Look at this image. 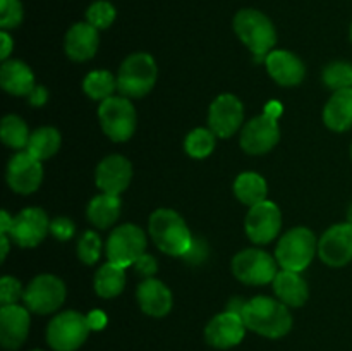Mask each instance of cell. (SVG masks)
<instances>
[{
	"label": "cell",
	"instance_id": "obj_40",
	"mask_svg": "<svg viewBox=\"0 0 352 351\" xmlns=\"http://www.w3.org/2000/svg\"><path fill=\"white\" fill-rule=\"evenodd\" d=\"M206 253H208L206 244L199 240H192L191 246H189V250L186 251V255L182 258H184L186 262H189V264H199V262L205 260Z\"/></svg>",
	"mask_w": 352,
	"mask_h": 351
},
{
	"label": "cell",
	"instance_id": "obj_36",
	"mask_svg": "<svg viewBox=\"0 0 352 351\" xmlns=\"http://www.w3.org/2000/svg\"><path fill=\"white\" fill-rule=\"evenodd\" d=\"M23 3L21 0H0V28L3 31L14 30L23 23Z\"/></svg>",
	"mask_w": 352,
	"mask_h": 351
},
{
	"label": "cell",
	"instance_id": "obj_44",
	"mask_svg": "<svg viewBox=\"0 0 352 351\" xmlns=\"http://www.w3.org/2000/svg\"><path fill=\"white\" fill-rule=\"evenodd\" d=\"M246 305H248V301L244 298H232L229 301V306H227V310L243 317V312H244V308H246Z\"/></svg>",
	"mask_w": 352,
	"mask_h": 351
},
{
	"label": "cell",
	"instance_id": "obj_30",
	"mask_svg": "<svg viewBox=\"0 0 352 351\" xmlns=\"http://www.w3.org/2000/svg\"><path fill=\"white\" fill-rule=\"evenodd\" d=\"M82 89L93 100H107L117 89V78L109 71H91L82 81Z\"/></svg>",
	"mask_w": 352,
	"mask_h": 351
},
{
	"label": "cell",
	"instance_id": "obj_1",
	"mask_svg": "<svg viewBox=\"0 0 352 351\" xmlns=\"http://www.w3.org/2000/svg\"><path fill=\"white\" fill-rule=\"evenodd\" d=\"M246 327L268 339H278L292 329V315L280 299L256 296L250 299L243 312Z\"/></svg>",
	"mask_w": 352,
	"mask_h": 351
},
{
	"label": "cell",
	"instance_id": "obj_12",
	"mask_svg": "<svg viewBox=\"0 0 352 351\" xmlns=\"http://www.w3.org/2000/svg\"><path fill=\"white\" fill-rule=\"evenodd\" d=\"M43 181V167L41 160L28 150L17 151L7 165V182L19 195H31L40 188Z\"/></svg>",
	"mask_w": 352,
	"mask_h": 351
},
{
	"label": "cell",
	"instance_id": "obj_34",
	"mask_svg": "<svg viewBox=\"0 0 352 351\" xmlns=\"http://www.w3.org/2000/svg\"><path fill=\"white\" fill-rule=\"evenodd\" d=\"M117 16V10L109 0H96L86 10V23L95 26L96 30H107L113 24Z\"/></svg>",
	"mask_w": 352,
	"mask_h": 351
},
{
	"label": "cell",
	"instance_id": "obj_26",
	"mask_svg": "<svg viewBox=\"0 0 352 351\" xmlns=\"http://www.w3.org/2000/svg\"><path fill=\"white\" fill-rule=\"evenodd\" d=\"M88 219L93 226L98 229H107L112 226L120 215V198L117 195H102L95 196L88 205Z\"/></svg>",
	"mask_w": 352,
	"mask_h": 351
},
{
	"label": "cell",
	"instance_id": "obj_20",
	"mask_svg": "<svg viewBox=\"0 0 352 351\" xmlns=\"http://www.w3.org/2000/svg\"><path fill=\"white\" fill-rule=\"evenodd\" d=\"M265 64H267L268 74L282 86H296L305 79V64L292 52L272 50L265 57Z\"/></svg>",
	"mask_w": 352,
	"mask_h": 351
},
{
	"label": "cell",
	"instance_id": "obj_21",
	"mask_svg": "<svg viewBox=\"0 0 352 351\" xmlns=\"http://www.w3.org/2000/svg\"><path fill=\"white\" fill-rule=\"evenodd\" d=\"M98 43V30L95 26L89 23H76L65 33L64 48L69 58L76 62H85L95 57Z\"/></svg>",
	"mask_w": 352,
	"mask_h": 351
},
{
	"label": "cell",
	"instance_id": "obj_2",
	"mask_svg": "<svg viewBox=\"0 0 352 351\" xmlns=\"http://www.w3.org/2000/svg\"><path fill=\"white\" fill-rule=\"evenodd\" d=\"M148 231L158 250L170 257H184L195 240L184 219L170 209L155 210L148 222Z\"/></svg>",
	"mask_w": 352,
	"mask_h": 351
},
{
	"label": "cell",
	"instance_id": "obj_32",
	"mask_svg": "<svg viewBox=\"0 0 352 351\" xmlns=\"http://www.w3.org/2000/svg\"><path fill=\"white\" fill-rule=\"evenodd\" d=\"M184 148L188 151L189 157L192 158H205L215 148V133L206 127H198L192 129L191 133L186 136Z\"/></svg>",
	"mask_w": 352,
	"mask_h": 351
},
{
	"label": "cell",
	"instance_id": "obj_5",
	"mask_svg": "<svg viewBox=\"0 0 352 351\" xmlns=\"http://www.w3.org/2000/svg\"><path fill=\"white\" fill-rule=\"evenodd\" d=\"M316 237L308 227H294L280 237L275 250L277 264L284 270L302 272L316 253Z\"/></svg>",
	"mask_w": 352,
	"mask_h": 351
},
{
	"label": "cell",
	"instance_id": "obj_28",
	"mask_svg": "<svg viewBox=\"0 0 352 351\" xmlns=\"http://www.w3.org/2000/svg\"><path fill=\"white\" fill-rule=\"evenodd\" d=\"M126 268L107 262L98 268L95 275V291L102 298H116L122 292L126 284Z\"/></svg>",
	"mask_w": 352,
	"mask_h": 351
},
{
	"label": "cell",
	"instance_id": "obj_15",
	"mask_svg": "<svg viewBox=\"0 0 352 351\" xmlns=\"http://www.w3.org/2000/svg\"><path fill=\"white\" fill-rule=\"evenodd\" d=\"M48 233H50V220H48L47 213L41 209L31 206L14 217L9 236L21 248H34L45 240Z\"/></svg>",
	"mask_w": 352,
	"mask_h": 351
},
{
	"label": "cell",
	"instance_id": "obj_38",
	"mask_svg": "<svg viewBox=\"0 0 352 351\" xmlns=\"http://www.w3.org/2000/svg\"><path fill=\"white\" fill-rule=\"evenodd\" d=\"M74 222L71 219H67V217H57V219L50 222V233L60 241L71 240L74 236Z\"/></svg>",
	"mask_w": 352,
	"mask_h": 351
},
{
	"label": "cell",
	"instance_id": "obj_50",
	"mask_svg": "<svg viewBox=\"0 0 352 351\" xmlns=\"http://www.w3.org/2000/svg\"><path fill=\"white\" fill-rule=\"evenodd\" d=\"M351 157H352V147H351Z\"/></svg>",
	"mask_w": 352,
	"mask_h": 351
},
{
	"label": "cell",
	"instance_id": "obj_23",
	"mask_svg": "<svg viewBox=\"0 0 352 351\" xmlns=\"http://www.w3.org/2000/svg\"><path fill=\"white\" fill-rule=\"evenodd\" d=\"M0 85L10 95L30 96L34 89L33 71L21 61H3L0 67Z\"/></svg>",
	"mask_w": 352,
	"mask_h": 351
},
{
	"label": "cell",
	"instance_id": "obj_11",
	"mask_svg": "<svg viewBox=\"0 0 352 351\" xmlns=\"http://www.w3.org/2000/svg\"><path fill=\"white\" fill-rule=\"evenodd\" d=\"M246 234L253 243L267 244L277 237L278 231L282 227V213L280 209L274 202L258 203L250 206V212L246 215Z\"/></svg>",
	"mask_w": 352,
	"mask_h": 351
},
{
	"label": "cell",
	"instance_id": "obj_49",
	"mask_svg": "<svg viewBox=\"0 0 352 351\" xmlns=\"http://www.w3.org/2000/svg\"><path fill=\"white\" fill-rule=\"evenodd\" d=\"M349 34H351V41H352V23H351V33Z\"/></svg>",
	"mask_w": 352,
	"mask_h": 351
},
{
	"label": "cell",
	"instance_id": "obj_7",
	"mask_svg": "<svg viewBox=\"0 0 352 351\" xmlns=\"http://www.w3.org/2000/svg\"><path fill=\"white\" fill-rule=\"evenodd\" d=\"M102 129L112 141H127L136 131V110L126 96H110L98 109Z\"/></svg>",
	"mask_w": 352,
	"mask_h": 351
},
{
	"label": "cell",
	"instance_id": "obj_48",
	"mask_svg": "<svg viewBox=\"0 0 352 351\" xmlns=\"http://www.w3.org/2000/svg\"><path fill=\"white\" fill-rule=\"evenodd\" d=\"M347 222L352 224V203H351L349 210H347Z\"/></svg>",
	"mask_w": 352,
	"mask_h": 351
},
{
	"label": "cell",
	"instance_id": "obj_9",
	"mask_svg": "<svg viewBox=\"0 0 352 351\" xmlns=\"http://www.w3.org/2000/svg\"><path fill=\"white\" fill-rule=\"evenodd\" d=\"M65 299V286L58 277L41 274L34 277L24 289L23 303L30 312L47 315L62 306Z\"/></svg>",
	"mask_w": 352,
	"mask_h": 351
},
{
	"label": "cell",
	"instance_id": "obj_3",
	"mask_svg": "<svg viewBox=\"0 0 352 351\" xmlns=\"http://www.w3.org/2000/svg\"><path fill=\"white\" fill-rule=\"evenodd\" d=\"M234 31L258 58L267 57L277 41L270 17L256 9H243L234 17Z\"/></svg>",
	"mask_w": 352,
	"mask_h": 351
},
{
	"label": "cell",
	"instance_id": "obj_35",
	"mask_svg": "<svg viewBox=\"0 0 352 351\" xmlns=\"http://www.w3.org/2000/svg\"><path fill=\"white\" fill-rule=\"evenodd\" d=\"M100 253H102V240L95 231H88L82 234L78 243V257L79 260L85 262L86 265H93L98 262Z\"/></svg>",
	"mask_w": 352,
	"mask_h": 351
},
{
	"label": "cell",
	"instance_id": "obj_18",
	"mask_svg": "<svg viewBox=\"0 0 352 351\" xmlns=\"http://www.w3.org/2000/svg\"><path fill=\"white\" fill-rule=\"evenodd\" d=\"M30 332V310L21 305L0 308V344L3 350H19Z\"/></svg>",
	"mask_w": 352,
	"mask_h": 351
},
{
	"label": "cell",
	"instance_id": "obj_19",
	"mask_svg": "<svg viewBox=\"0 0 352 351\" xmlns=\"http://www.w3.org/2000/svg\"><path fill=\"white\" fill-rule=\"evenodd\" d=\"M133 178V165L122 155H109L96 167L95 181L102 193L117 195L126 191Z\"/></svg>",
	"mask_w": 352,
	"mask_h": 351
},
{
	"label": "cell",
	"instance_id": "obj_22",
	"mask_svg": "<svg viewBox=\"0 0 352 351\" xmlns=\"http://www.w3.org/2000/svg\"><path fill=\"white\" fill-rule=\"evenodd\" d=\"M138 303L141 310L150 317H165L172 308V292L167 286L158 279H144L138 286Z\"/></svg>",
	"mask_w": 352,
	"mask_h": 351
},
{
	"label": "cell",
	"instance_id": "obj_45",
	"mask_svg": "<svg viewBox=\"0 0 352 351\" xmlns=\"http://www.w3.org/2000/svg\"><path fill=\"white\" fill-rule=\"evenodd\" d=\"M12 224H14V217H10L9 213L3 210L0 213V234H9L10 229H12Z\"/></svg>",
	"mask_w": 352,
	"mask_h": 351
},
{
	"label": "cell",
	"instance_id": "obj_10",
	"mask_svg": "<svg viewBox=\"0 0 352 351\" xmlns=\"http://www.w3.org/2000/svg\"><path fill=\"white\" fill-rule=\"evenodd\" d=\"M232 272L241 282L250 286L274 282L275 275L278 274L274 258L260 248H248L239 251L232 260Z\"/></svg>",
	"mask_w": 352,
	"mask_h": 351
},
{
	"label": "cell",
	"instance_id": "obj_25",
	"mask_svg": "<svg viewBox=\"0 0 352 351\" xmlns=\"http://www.w3.org/2000/svg\"><path fill=\"white\" fill-rule=\"evenodd\" d=\"M274 291L277 295V298L282 303H285L287 306H302L308 301V284H306L305 279L299 275V272L292 270H284L282 268L274 279Z\"/></svg>",
	"mask_w": 352,
	"mask_h": 351
},
{
	"label": "cell",
	"instance_id": "obj_37",
	"mask_svg": "<svg viewBox=\"0 0 352 351\" xmlns=\"http://www.w3.org/2000/svg\"><path fill=\"white\" fill-rule=\"evenodd\" d=\"M23 286L17 279L10 277V275L0 279V303H2V306L16 305L23 298Z\"/></svg>",
	"mask_w": 352,
	"mask_h": 351
},
{
	"label": "cell",
	"instance_id": "obj_17",
	"mask_svg": "<svg viewBox=\"0 0 352 351\" xmlns=\"http://www.w3.org/2000/svg\"><path fill=\"white\" fill-rule=\"evenodd\" d=\"M246 329L243 317L227 310L210 320L205 329V339L217 350H229L244 339Z\"/></svg>",
	"mask_w": 352,
	"mask_h": 351
},
{
	"label": "cell",
	"instance_id": "obj_31",
	"mask_svg": "<svg viewBox=\"0 0 352 351\" xmlns=\"http://www.w3.org/2000/svg\"><path fill=\"white\" fill-rule=\"evenodd\" d=\"M0 136L7 147L14 148V150H23L28 148L30 143V131H28L26 123L17 116H6L2 120V127H0Z\"/></svg>",
	"mask_w": 352,
	"mask_h": 351
},
{
	"label": "cell",
	"instance_id": "obj_39",
	"mask_svg": "<svg viewBox=\"0 0 352 351\" xmlns=\"http://www.w3.org/2000/svg\"><path fill=\"white\" fill-rule=\"evenodd\" d=\"M134 268H136V274L143 275L144 279H150V277H153L155 272L158 270V264H157V260L151 257V255L144 253L143 257L138 258V262L134 264Z\"/></svg>",
	"mask_w": 352,
	"mask_h": 351
},
{
	"label": "cell",
	"instance_id": "obj_51",
	"mask_svg": "<svg viewBox=\"0 0 352 351\" xmlns=\"http://www.w3.org/2000/svg\"><path fill=\"white\" fill-rule=\"evenodd\" d=\"M33 351H41V350H33Z\"/></svg>",
	"mask_w": 352,
	"mask_h": 351
},
{
	"label": "cell",
	"instance_id": "obj_43",
	"mask_svg": "<svg viewBox=\"0 0 352 351\" xmlns=\"http://www.w3.org/2000/svg\"><path fill=\"white\" fill-rule=\"evenodd\" d=\"M0 41H2V50H0V58L2 61H6L7 57H9V54L12 52V47H14V41L12 38H10V34L7 33V31H0Z\"/></svg>",
	"mask_w": 352,
	"mask_h": 351
},
{
	"label": "cell",
	"instance_id": "obj_46",
	"mask_svg": "<svg viewBox=\"0 0 352 351\" xmlns=\"http://www.w3.org/2000/svg\"><path fill=\"white\" fill-rule=\"evenodd\" d=\"M267 116L274 117V119L278 120V117L282 116V103L280 102H275V100H272V102L267 103V107H265V112Z\"/></svg>",
	"mask_w": 352,
	"mask_h": 351
},
{
	"label": "cell",
	"instance_id": "obj_41",
	"mask_svg": "<svg viewBox=\"0 0 352 351\" xmlns=\"http://www.w3.org/2000/svg\"><path fill=\"white\" fill-rule=\"evenodd\" d=\"M86 319H88V326L91 330H100L107 326V315L102 310H91V312L86 315Z\"/></svg>",
	"mask_w": 352,
	"mask_h": 351
},
{
	"label": "cell",
	"instance_id": "obj_14",
	"mask_svg": "<svg viewBox=\"0 0 352 351\" xmlns=\"http://www.w3.org/2000/svg\"><path fill=\"white\" fill-rule=\"evenodd\" d=\"M318 255L323 264L342 267L352 260V224H336L318 241Z\"/></svg>",
	"mask_w": 352,
	"mask_h": 351
},
{
	"label": "cell",
	"instance_id": "obj_8",
	"mask_svg": "<svg viewBox=\"0 0 352 351\" xmlns=\"http://www.w3.org/2000/svg\"><path fill=\"white\" fill-rule=\"evenodd\" d=\"M146 253V234L134 224H124L112 231L107 241V257L112 264L127 268Z\"/></svg>",
	"mask_w": 352,
	"mask_h": 351
},
{
	"label": "cell",
	"instance_id": "obj_47",
	"mask_svg": "<svg viewBox=\"0 0 352 351\" xmlns=\"http://www.w3.org/2000/svg\"><path fill=\"white\" fill-rule=\"evenodd\" d=\"M0 248H2V262L9 253V234H0Z\"/></svg>",
	"mask_w": 352,
	"mask_h": 351
},
{
	"label": "cell",
	"instance_id": "obj_33",
	"mask_svg": "<svg viewBox=\"0 0 352 351\" xmlns=\"http://www.w3.org/2000/svg\"><path fill=\"white\" fill-rule=\"evenodd\" d=\"M323 83L327 88L339 89L352 88V64L349 62H332L323 69Z\"/></svg>",
	"mask_w": 352,
	"mask_h": 351
},
{
	"label": "cell",
	"instance_id": "obj_24",
	"mask_svg": "<svg viewBox=\"0 0 352 351\" xmlns=\"http://www.w3.org/2000/svg\"><path fill=\"white\" fill-rule=\"evenodd\" d=\"M323 123L329 129L342 133L352 127V88L339 89L323 109Z\"/></svg>",
	"mask_w": 352,
	"mask_h": 351
},
{
	"label": "cell",
	"instance_id": "obj_16",
	"mask_svg": "<svg viewBox=\"0 0 352 351\" xmlns=\"http://www.w3.org/2000/svg\"><path fill=\"white\" fill-rule=\"evenodd\" d=\"M244 120L243 103L237 96L226 93L213 100L208 112L210 129L219 138H230Z\"/></svg>",
	"mask_w": 352,
	"mask_h": 351
},
{
	"label": "cell",
	"instance_id": "obj_27",
	"mask_svg": "<svg viewBox=\"0 0 352 351\" xmlns=\"http://www.w3.org/2000/svg\"><path fill=\"white\" fill-rule=\"evenodd\" d=\"M234 193L244 205H258L267 200V181L258 172H243L234 182Z\"/></svg>",
	"mask_w": 352,
	"mask_h": 351
},
{
	"label": "cell",
	"instance_id": "obj_29",
	"mask_svg": "<svg viewBox=\"0 0 352 351\" xmlns=\"http://www.w3.org/2000/svg\"><path fill=\"white\" fill-rule=\"evenodd\" d=\"M60 148V134L55 127H40L31 133L30 143L26 150L38 160H47L54 157Z\"/></svg>",
	"mask_w": 352,
	"mask_h": 351
},
{
	"label": "cell",
	"instance_id": "obj_42",
	"mask_svg": "<svg viewBox=\"0 0 352 351\" xmlns=\"http://www.w3.org/2000/svg\"><path fill=\"white\" fill-rule=\"evenodd\" d=\"M28 98H30V103L33 107L45 105V103H47V100H48L47 88H43V86H34V89L30 93V96H28Z\"/></svg>",
	"mask_w": 352,
	"mask_h": 351
},
{
	"label": "cell",
	"instance_id": "obj_13",
	"mask_svg": "<svg viewBox=\"0 0 352 351\" xmlns=\"http://www.w3.org/2000/svg\"><path fill=\"white\" fill-rule=\"evenodd\" d=\"M280 140V127L277 119L261 114L251 119L241 133V147L246 153L261 155L270 151Z\"/></svg>",
	"mask_w": 352,
	"mask_h": 351
},
{
	"label": "cell",
	"instance_id": "obj_4",
	"mask_svg": "<svg viewBox=\"0 0 352 351\" xmlns=\"http://www.w3.org/2000/svg\"><path fill=\"white\" fill-rule=\"evenodd\" d=\"M157 81V64L151 55L133 54L122 62L117 76V89L126 98H141Z\"/></svg>",
	"mask_w": 352,
	"mask_h": 351
},
{
	"label": "cell",
	"instance_id": "obj_6",
	"mask_svg": "<svg viewBox=\"0 0 352 351\" xmlns=\"http://www.w3.org/2000/svg\"><path fill=\"white\" fill-rule=\"evenodd\" d=\"M89 330L86 315L69 310L50 320L47 327V343L55 351H76L88 339Z\"/></svg>",
	"mask_w": 352,
	"mask_h": 351
}]
</instances>
